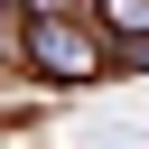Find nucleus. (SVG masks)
I'll return each instance as SVG.
<instances>
[{"mask_svg": "<svg viewBox=\"0 0 149 149\" xmlns=\"http://www.w3.org/2000/svg\"><path fill=\"white\" fill-rule=\"evenodd\" d=\"M37 56H47V65H74V74H84V47H74L65 28H37Z\"/></svg>", "mask_w": 149, "mask_h": 149, "instance_id": "nucleus-1", "label": "nucleus"}]
</instances>
